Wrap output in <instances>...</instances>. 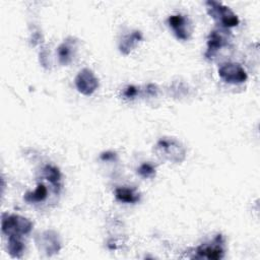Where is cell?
Returning a JSON list of instances; mask_svg holds the SVG:
<instances>
[{"instance_id":"cell-3","label":"cell","mask_w":260,"mask_h":260,"mask_svg":"<svg viewBox=\"0 0 260 260\" xmlns=\"http://www.w3.org/2000/svg\"><path fill=\"white\" fill-rule=\"evenodd\" d=\"M206 7L208 14L218 20L223 27H233L237 26L240 22L238 16L226 6L222 5L216 1H206Z\"/></svg>"},{"instance_id":"cell-17","label":"cell","mask_w":260,"mask_h":260,"mask_svg":"<svg viewBox=\"0 0 260 260\" xmlns=\"http://www.w3.org/2000/svg\"><path fill=\"white\" fill-rule=\"evenodd\" d=\"M138 93V88L134 85H128L124 90V96L126 99H133Z\"/></svg>"},{"instance_id":"cell-5","label":"cell","mask_w":260,"mask_h":260,"mask_svg":"<svg viewBox=\"0 0 260 260\" xmlns=\"http://www.w3.org/2000/svg\"><path fill=\"white\" fill-rule=\"evenodd\" d=\"M75 85L80 93L90 95L99 87V79L90 69L83 68L75 77Z\"/></svg>"},{"instance_id":"cell-14","label":"cell","mask_w":260,"mask_h":260,"mask_svg":"<svg viewBox=\"0 0 260 260\" xmlns=\"http://www.w3.org/2000/svg\"><path fill=\"white\" fill-rule=\"evenodd\" d=\"M45 178L54 186L55 191L57 192L60 188V181H61V173L59 169L52 165H46L43 169Z\"/></svg>"},{"instance_id":"cell-9","label":"cell","mask_w":260,"mask_h":260,"mask_svg":"<svg viewBox=\"0 0 260 260\" xmlns=\"http://www.w3.org/2000/svg\"><path fill=\"white\" fill-rule=\"evenodd\" d=\"M168 23L174 30L176 37L180 40L186 41L190 37L189 20L182 14H173L168 18Z\"/></svg>"},{"instance_id":"cell-16","label":"cell","mask_w":260,"mask_h":260,"mask_svg":"<svg viewBox=\"0 0 260 260\" xmlns=\"http://www.w3.org/2000/svg\"><path fill=\"white\" fill-rule=\"evenodd\" d=\"M137 173L143 178H151L155 175V168L150 162H143L137 169Z\"/></svg>"},{"instance_id":"cell-13","label":"cell","mask_w":260,"mask_h":260,"mask_svg":"<svg viewBox=\"0 0 260 260\" xmlns=\"http://www.w3.org/2000/svg\"><path fill=\"white\" fill-rule=\"evenodd\" d=\"M19 236H9L8 237V253L13 258H20L24 251V244Z\"/></svg>"},{"instance_id":"cell-18","label":"cell","mask_w":260,"mask_h":260,"mask_svg":"<svg viewBox=\"0 0 260 260\" xmlns=\"http://www.w3.org/2000/svg\"><path fill=\"white\" fill-rule=\"evenodd\" d=\"M117 156V154L113 151H106V152H103L101 153V159L102 160H113L115 159Z\"/></svg>"},{"instance_id":"cell-10","label":"cell","mask_w":260,"mask_h":260,"mask_svg":"<svg viewBox=\"0 0 260 260\" xmlns=\"http://www.w3.org/2000/svg\"><path fill=\"white\" fill-rule=\"evenodd\" d=\"M142 40V35L139 30H134L132 31L130 35H128L127 37H125L120 46H119V49H120V52L124 55H127L130 53L131 50H133L136 45Z\"/></svg>"},{"instance_id":"cell-4","label":"cell","mask_w":260,"mask_h":260,"mask_svg":"<svg viewBox=\"0 0 260 260\" xmlns=\"http://www.w3.org/2000/svg\"><path fill=\"white\" fill-rule=\"evenodd\" d=\"M218 75L225 82L232 84L243 83L248 78L246 70L239 63L235 62L222 63L218 68Z\"/></svg>"},{"instance_id":"cell-2","label":"cell","mask_w":260,"mask_h":260,"mask_svg":"<svg viewBox=\"0 0 260 260\" xmlns=\"http://www.w3.org/2000/svg\"><path fill=\"white\" fill-rule=\"evenodd\" d=\"M32 229V222L20 215L15 214H3L1 230L2 233L6 236H19L28 234Z\"/></svg>"},{"instance_id":"cell-11","label":"cell","mask_w":260,"mask_h":260,"mask_svg":"<svg viewBox=\"0 0 260 260\" xmlns=\"http://www.w3.org/2000/svg\"><path fill=\"white\" fill-rule=\"evenodd\" d=\"M115 196L119 201L125 203H136L140 198V195L135 191V189L128 187L116 188Z\"/></svg>"},{"instance_id":"cell-1","label":"cell","mask_w":260,"mask_h":260,"mask_svg":"<svg viewBox=\"0 0 260 260\" xmlns=\"http://www.w3.org/2000/svg\"><path fill=\"white\" fill-rule=\"evenodd\" d=\"M155 152L159 157L176 164L183 161L186 156L184 146L172 137L160 138L155 145Z\"/></svg>"},{"instance_id":"cell-15","label":"cell","mask_w":260,"mask_h":260,"mask_svg":"<svg viewBox=\"0 0 260 260\" xmlns=\"http://www.w3.org/2000/svg\"><path fill=\"white\" fill-rule=\"evenodd\" d=\"M47 194H48L47 187L43 183H39L35 191L27 192L24 195V200L29 203L42 202L47 198Z\"/></svg>"},{"instance_id":"cell-6","label":"cell","mask_w":260,"mask_h":260,"mask_svg":"<svg viewBox=\"0 0 260 260\" xmlns=\"http://www.w3.org/2000/svg\"><path fill=\"white\" fill-rule=\"evenodd\" d=\"M222 244L223 240L221 235H217L216 238L211 243H205L200 245L196 249V253L201 258H207L212 260L221 259L224 255Z\"/></svg>"},{"instance_id":"cell-19","label":"cell","mask_w":260,"mask_h":260,"mask_svg":"<svg viewBox=\"0 0 260 260\" xmlns=\"http://www.w3.org/2000/svg\"><path fill=\"white\" fill-rule=\"evenodd\" d=\"M156 91H157V88L154 84H148L147 85V92L151 95H155L156 94Z\"/></svg>"},{"instance_id":"cell-8","label":"cell","mask_w":260,"mask_h":260,"mask_svg":"<svg viewBox=\"0 0 260 260\" xmlns=\"http://www.w3.org/2000/svg\"><path fill=\"white\" fill-rule=\"evenodd\" d=\"M39 239L40 241L36 240L38 246H40L41 249H43L48 256H51L59 252L61 245H60V240L58 238V235L55 232L45 231L39 236Z\"/></svg>"},{"instance_id":"cell-7","label":"cell","mask_w":260,"mask_h":260,"mask_svg":"<svg viewBox=\"0 0 260 260\" xmlns=\"http://www.w3.org/2000/svg\"><path fill=\"white\" fill-rule=\"evenodd\" d=\"M228 41L229 38L225 30L214 29L210 31L207 39V50L205 52V57L207 59H211L220 48L228 45Z\"/></svg>"},{"instance_id":"cell-12","label":"cell","mask_w":260,"mask_h":260,"mask_svg":"<svg viewBox=\"0 0 260 260\" xmlns=\"http://www.w3.org/2000/svg\"><path fill=\"white\" fill-rule=\"evenodd\" d=\"M73 49H74V42L66 40L58 47V58L59 62L62 65H67L72 60L73 56Z\"/></svg>"}]
</instances>
